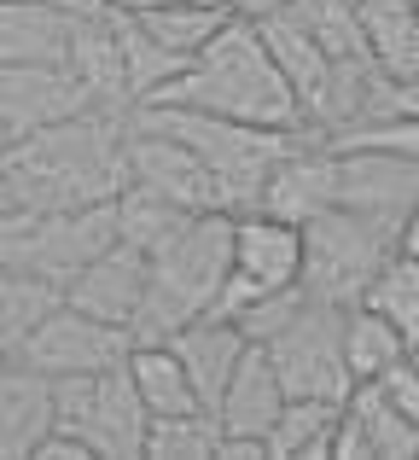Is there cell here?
Masks as SVG:
<instances>
[{
  "instance_id": "obj_15",
  "label": "cell",
  "mask_w": 419,
  "mask_h": 460,
  "mask_svg": "<svg viewBox=\"0 0 419 460\" xmlns=\"http://www.w3.org/2000/svg\"><path fill=\"white\" fill-rule=\"evenodd\" d=\"M70 76L82 82L93 105L105 111H135V93H128V65H123V41H117V23H111V6L93 12V18H76L70 30Z\"/></svg>"
},
{
  "instance_id": "obj_12",
  "label": "cell",
  "mask_w": 419,
  "mask_h": 460,
  "mask_svg": "<svg viewBox=\"0 0 419 460\" xmlns=\"http://www.w3.org/2000/svg\"><path fill=\"white\" fill-rule=\"evenodd\" d=\"M146 286H152V257H146V251H135V245H111L105 257H93L82 274H70L65 304L100 314V321L135 326L140 304H146Z\"/></svg>"
},
{
  "instance_id": "obj_18",
  "label": "cell",
  "mask_w": 419,
  "mask_h": 460,
  "mask_svg": "<svg viewBox=\"0 0 419 460\" xmlns=\"http://www.w3.org/2000/svg\"><path fill=\"white\" fill-rule=\"evenodd\" d=\"M280 408H285L280 367H274L268 344H250L245 361H239V373L227 379L215 420H222V431H250V438H268L274 420H280Z\"/></svg>"
},
{
  "instance_id": "obj_34",
  "label": "cell",
  "mask_w": 419,
  "mask_h": 460,
  "mask_svg": "<svg viewBox=\"0 0 419 460\" xmlns=\"http://www.w3.org/2000/svg\"><path fill=\"white\" fill-rule=\"evenodd\" d=\"M215 460H274V449H268V438H250V431H222Z\"/></svg>"
},
{
  "instance_id": "obj_13",
  "label": "cell",
  "mask_w": 419,
  "mask_h": 460,
  "mask_svg": "<svg viewBox=\"0 0 419 460\" xmlns=\"http://www.w3.org/2000/svg\"><path fill=\"white\" fill-rule=\"evenodd\" d=\"M309 239L297 222L274 210H245L233 216V269L250 274L257 286H303Z\"/></svg>"
},
{
  "instance_id": "obj_39",
  "label": "cell",
  "mask_w": 419,
  "mask_h": 460,
  "mask_svg": "<svg viewBox=\"0 0 419 460\" xmlns=\"http://www.w3.org/2000/svg\"><path fill=\"white\" fill-rule=\"evenodd\" d=\"M414 361H419V344H414Z\"/></svg>"
},
{
  "instance_id": "obj_2",
  "label": "cell",
  "mask_w": 419,
  "mask_h": 460,
  "mask_svg": "<svg viewBox=\"0 0 419 460\" xmlns=\"http://www.w3.org/2000/svg\"><path fill=\"white\" fill-rule=\"evenodd\" d=\"M152 105H193V111L239 117V123H257V128H297V135H315L309 117H303V100H297V88L285 82L268 35H262V23L239 18V12Z\"/></svg>"
},
{
  "instance_id": "obj_24",
  "label": "cell",
  "mask_w": 419,
  "mask_h": 460,
  "mask_svg": "<svg viewBox=\"0 0 419 460\" xmlns=\"http://www.w3.org/2000/svg\"><path fill=\"white\" fill-rule=\"evenodd\" d=\"M344 356H350L355 385H367V379H379V373H390L397 361H408L414 344L402 338L397 321H385L379 309L355 304V309H344Z\"/></svg>"
},
{
  "instance_id": "obj_9",
  "label": "cell",
  "mask_w": 419,
  "mask_h": 460,
  "mask_svg": "<svg viewBox=\"0 0 419 460\" xmlns=\"http://www.w3.org/2000/svg\"><path fill=\"white\" fill-rule=\"evenodd\" d=\"M128 181L187 204V210H222V187H215L210 164L170 128L146 123L140 111L128 117Z\"/></svg>"
},
{
  "instance_id": "obj_33",
  "label": "cell",
  "mask_w": 419,
  "mask_h": 460,
  "mask_svg": "<svg viewBox=\"0 0 419 460\" xmlns=\"http://www.w3.org/2000/svg\"><path fill=\"white\" fill-rule=\"evenodd\" d=\"M332 460H373V443H367L362 420L350 414V402H344V420H338V431H332Z\"/></svg>"
},
{
  "instance_id": "obj_27",
  "label": "cell",
  "mask_w": 419,
  "mask_h": 460,
  "mask_svg": "<svg viewBox=\"0 0 419 460\" xmlns=\"http://www.w3.org/2000/svg\"><path fill=\"white\" fill-rule=\"evenodd\" d=\"M350 414L362 420L367 443H373V460H419V426L379 391V385H355Z\"/></svg>"
},
{
  "instance_id": "obj_14",
  "label": "cell",
  "mask_w": 419,
  "mask_h": 460,
  "mask_svg": "<svg viewBox=\"0 0 419 460\" xmlns=\"http://www.w3.org/2000/svg\"><path fill=\"white\" fill-rule=\"evenodd\" d=\"M332 204H338V152H332L327 140H309V146H297L292 157H280V169L268 175L257 210H274V216H285V222L309 227L315 216H327Z\"/></svg>"
},
{
  "instance_id": "obj_3",
  "label": "cell",
  "mask_w": 419,
  "mask_h": 460,
  "mask_svg": "<svg viewBox=\"0 0 419 460\" xmlns=\"http://www.w3.org/2000/svg\"><path fill=\"white\" fill-rule=\"evenodd\" d=\"M227 274H233V210H198L152 257V286L135 314V344H175L181 326L215 314Z\"/></svg>"
},
{
  "instance_id": "obj_4",
  "label": "cell",
  "mask_w": 419,
  "mask_h": 460,
  "mask_svg": "<svg viewBox=\"0 0 419 460\" xmlns=\"http://www.w3.org/2000/svg\"><path fill=\"white\" fill-rule=\"evenodd\" d=\"M146 123L170 128L175 140H187L198 157L210 164L215 187H222V210L245 216L262 204V187L280 169V157H292L297 146L320 135H297V128H257L239 117H215V111H193V105H135Z\"/></svg>"
},
{
  "instance_id": "obj_20",
  "label": "cell",
  "mask_w": 419,
  "mask_h": 460,
  "mask_svg": "<svg viewBox=\"0 0 419 460\" xmlns=\"http://www.w3.org/2000/svg\"><path fill=\"white\" fill-rule=\"evenodd\" d=\"M111 23H117V41H123V65H128V93H135V105H152L187 65H193V58L175 53L170 41H158V35L140 23V12L111 6Z\"/></svg>"
},
{
  "instance_id": "obj_10",
  "label": "cell",
  "mask_w": 419,
  "mask_h": 460,
  "mask_svg": "<svg viewBox=\"0 0 419 460\" xmlns=\"http://www.w3.org/2000/svg\"><path fill=\"white\" fill-rule=\"evenodd\" d=\"M88 93L70 76V65H0V128L12 140L58 123V117L88 111Z\"/></svg>"
},
{
  "instance_id": "obj_7",
  "label": "cell",
  "mask_w": 419,
  "mask_h": 460,
  "mask_svg": "<svg viewBox=\"0 0 419 460\" xmlns=\"http://www.w3.org/2000/svg\"><path fill=\"white\" fill-rule=\"evenodd\" d=\"M274 367H280L285 396H320V402H350L355 373L344 356V309L309 297V309L268 344Z\"/></svg>"
},
{
  "instance_id": "obj_40",
  "label": "cell",
  "mask_w": 419,
  "mask_h": 460,
  "mask_svg": "<svg viewBox=\"0 0 419 460\" xmlns=\"http://www.w3.org/2000/svg\"><path fill=\"white\" fill-rule=\"evenodd\" d=\"M414 6H419V0H414Z\"/></svg>"
},
{
  "instance_id": "obj_8",
  "label": "cell",
  "mask_w": 419,
  "mask_h": 460,
  "mask_svg": "<svg viewBox=\"0 0 419 460\" xmlns=\"http://www.w3.org/2000/svg\"><path fill=\"white\" fill-rule=\"evenodd\" d=\"M135 356V326H117V321H100V314L76 309V304H58L23 338L18 361L47 379H70V373H111V367H128Z\"/></svg>"
},
{
  "instance_id": "obj_5",
  "label": "cell",
  "mask_w": 419,
  "mask_h": 460,
  "mask_svg": "<svg viewBox=\"0 0 419 460\" xmlns=\"http://www.w3.org/2000/svg\"><path fill=\"white\" fill-rule=\"evenodd\" d=\"M303 239H309V262H303L309 297L355 309L367 297V286H373V274L402 251V222L373 216V210H350V204H332L327 216H315V222L303 227Z\"/></svg>"
},
{
  "instance_id": "obj_1",
  "label": "cell",
  "mask_w": 419,
  "mask_h": 460,
  "mask_svg": "<svg viewBox=\"0 0 419 460\" xmlns=\"http://www.w3.org/2000/svg\"><path fill=\"white\" fill-rule=\"evenodd\" d=\"M128 117L135 111L88 105L76 117H58V123L12 140L6 146L12 204L82 210V204L117 199L128 187Z\"/></svg>"
},
{
  "instance_id": "obj_38",
  "label": "cell",
  "mask_w": 419,
  "mask_h": 460,
  "mask_svg": "<svg viewBox=\"0 0 419 460\" xmlns=\"http://www.w3.org/2000/svg\"><path fill=\"white\" fill-rule=\"evenodd\" d=\"M12 367H18V356H12V349H6V344H0V379H6V373H12Z\"/></svg>"
},
{
  "instance_id": "obj_28",
  "label": "cell",
  "mask_w": 419,
  "mask_h": 460,
  "mask_svg": "<svg viewBox=\"0 0 419 460\" xmlns=\"http://www.w3.org/2000/svg\"><path fill=\"white\" fill-rule=\"evenodd\" d=\"M362 304L379 309L385 321H397L408 344H419V257L414 251H397V257L373 274V286H367Z\"/></svg>"
},
{
  "instance_id": "obj_11",
  "label": "cell",
  "mask_w": 419,
  "mask_h": 460,
  "mask_svg": "<svg viewBox=\"0 0 419 460\" xmlns=\"http://www.w3.org/2000/svg\"><path fill=\"white\" fill-rule=\"evenodd\" d=\"M332 152H338V204L408 222V210L419 204V164L414 157L373 152V146H332Z\"/></svg>"
},
{
  "instance_id": "obj_35",
  "label": "cell",
  "mask_w": 419,
  "mask_h": 460,
  "mask_svg": "<svg viewBox=\"0 0 419 460\" xmlns=\"http://www.w3.org/2000/svg\"><path fill=\"white\" fill-rule=\"evenodd\" d=\"M227 6H233L239 18H274V12H285L292 0H227Z\"/></svg>"
},
{
  "instance_id": "obj_16",
  "label": "cell",
  "mask_w": 419,
  "mask_h": 460,
  "mask_svg": "<svg viewBox=\"0 0 419 460\" xmlns=\"http://www.w3.org/2000/svg\"><path fill=\"white\" fill-rule=\"evenodd\" d=\"M53 426H58V385L18 361L0 379V460H35Z\"/></svg>"
},
{
  "instance_id": "obj_30",
  "label": "cell",
  "mask_w": 419,
  "mask_h": 460,
  "mask_svg": "<svg viewBox=\"0 0 419 460\" xmlns=\"http://www.w3.org/2000/svg\"><path fill=\"white\" fill-rule=\"evenodd\" d=\"M303 309H309V286H274V292H257L239 314H227V321H239V332L250 344H274Z\"/></svg>"
},
{
  "instance_id": "obj_21",
  "label": "cell",
  "mask_w": 419,
  "mask_h": 460,
  "mask_svg": "<svg viewBox=\"0 0 419 460\" xmlns=\"http://www.w3.org/2000/svg\"><path fill=\"white\" fill-rule=\"evenodd\" d=\"M362 30L373 65L397 82H419V6L414 0H362Z\"/></svg>"
},
{
  "instance_id": "obj_31",
  "label": "cell",
  "mask_w": 419,
  "mask_h": 460,
  "mask_svg": "<svg viewBox=\"0 0 419 460\" xmlns=\"http://www.w3.org/2000/svg\"><path fill=\"white\" fill-rule=\"evenodd\" d=\"M327 146H373V152H397L419 164V117H379V123H355L344 135H332Z\"/></svg>"
},
{
  "instance_id": "obj_26",
  "label": "cell",
  "mask_w": 419,
  "mask_h": 460,
  "mask_svg": "<svg viewBox=\"0 0 419 460\" xmlns=\"http://www.w3.org/2000/svg\"><path fill=\"white\" fill-rule=\"evenodd\" d=\"M58 304H65V286L41 280V274H18V269H0V344L18 356L23 338L47 321Z\"/></svg>"
},
{
  "instance_id": "obj_37",
  "label": "cell",
  "mask_w": 419,
  "mask_h": 460,
  "mask_svg": "<svg viewBox=\"0 0 419 460\" xmlns=\"http://www.w3.org/2000/svg\"><path fill=\"white\" fill-rule=\"evenodd\" d=\"M12 204V181H6V152H0V210Z\"/></svg>"
},
{
  "instance_id": "obj_36",
  "label": "cell",
  "mask_w": 419,
  "mask_h": 460,
  "mask_svg": "<svg viewBox=\"0 0 419 460\" xmlns=\"http://www.w3.org/2000/svg\"><path fill=\"white\" fill-rule=\"evenodd\" d=\"M402 251H414V257H419V204L408 210V222H402Z\"/></svg>"
},
{
  "instance_id": "obj_23",
  "label": "cell",
  "mask_w": 419,
  "mask_h": 460,
  "mask_svg": "<svg viewBox=\"0 0 419 460\" xmlns=\"http://www.w3.org/2000/svg\"><path fill=\"white\" fill-rule=\"evenodd\" d=\"M344 420V402H320V396H285L280 420L268 431L274 460H332V431Z\"/></svg>"
},
{
  "instance_id": "obj_19",
  "label": "cell",
  "mask_w": 419,
  "mask_h": 460,
  "mask_svg": "<svg viewBox=\"0 0 419 460\" xmlns=\"http://www.w3.org/2000/svg\"><path fill=\"white\" fill-rule=\"evenodd\" d=\"M175 349H181V361L193 367V385H198V396H205V408L215 414L227 379L239 373V361H245V349H250V338L239 332V321H227V314H205V321L175 332Z\"/></svg>"
},
{
  "instance_id": "obj_32",
  "label": "cell",
  "mask_w": 419,
  "mask_h": 460,
  "mask_svg": "<svg viewBox=\"0 0 419 460\" xmlns=\"http://www.w3.org/2000/svg\"><path fill=\"white\" fill-rule=\"evenodd\" d=\"M367 385H379V391H385L390 402H397L402 414H408L414 426H419V361H414V356H408V361H397L390 373H379V379H367Z\"/></svg>"
},
{
  "instance_id": "obj_29",
  "label": "cell",
  "mask_w": 419,
  "mask_h": 460,
  "mask_svg": "<svg viewBox=\"0 0 419 460\" xmlns=\"http://www.w3.org/2000/svg\"><path fill=\"white\" fill-rule=\"evenodd\" d=\"M215 443H222V420L210 408L158 414L146 431V460H215Z\"/></svg>"
},
{
  "instance_id": "obj_6",
  "label": "cell",
  "mask_w": 419,
  "mask_h": 460,
  "mask_svg": "<svg viewBox=\"0 0 419 460\" xmlns=\"http://www.w3.org/2000/svg\"><path fill=\"white\" fill-rule=\"evenodd\" d=\"M53 385H58V426L88 438V449L100 460H146L152 408L128 367L70 373V379H53Z\"/></svg>"
},
{
  "instance_id": "obj_22",
  "label": "cell",
  "mask_w": 419,
  "mask_h": 460,
  "mask_svg": "<svg viewBox=\"0 0 419 460\" xmlns=\"http://www.w3.org/2000/svg\"><path fill=\"white\" fill-rule=\"evenodd\" d=\"M128 373H135V385H140V396H146L152 420L205 408V396H198V385H193V367L181 361V349H175V344H135Z\"/></svg>"
},
{
  "instance_id": "obj_25",
  "label": "cell",
  "mask_w": 419,
  "mask_h": 460,
  "mask_svg": "<svg viewBox=\"0 0 419 460\" xmlns=\"http://www.w3.org/2000/svg\"><path fill=\"white\" fill-rule=\"evenodd\" d=\"M193 216L198 210H187V204L163 199V192H152V187H135V181L117 192V227H123V245L146 251V257H158V251L170 245Z\"/></svg>"
},
{
  "instance_id": "obj_17",
  "label": "cell",
  "mask_w": 419,
  "mask_h": 460,
  "mask_svg": "<svg viewBox=\"0 0 419 460\" xmlns=\"http://www.w3.org/2000/svg\"><path fill=\"white\" fill-rule=\"evenodd\" d=\"M76 18L47 0H0V65H65Z\"/></svg>"
}]
</instances>
